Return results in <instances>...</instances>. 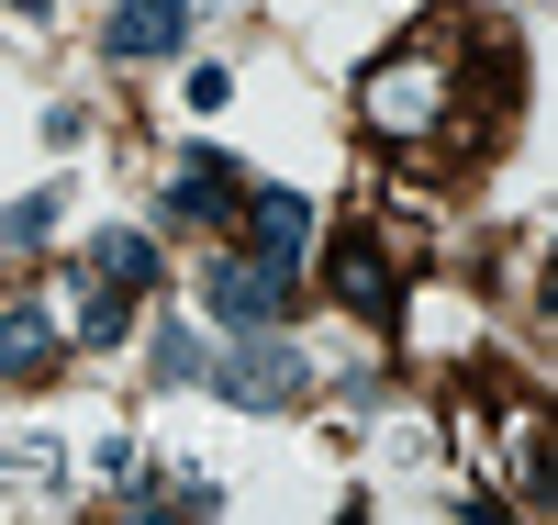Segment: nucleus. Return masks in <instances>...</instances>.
Wrapping results in <instances>:
<instances>
[{"instance_id": "4", "label": "nucleus", "mask_w": 558, "mask_h": 525, "mask_svg": "<svg viewBox=\"0 0 558 525\" xmlns=\"http://www.w3.org/2000/svg\"><path fill=\"white\" fill-rule=\"evenodd\" d=\"M202 380H213V392L235 403V414H291V403L313 392V358H302V347H279L268 324H257V336H246L235 358H213Z\"/></svg>"}, {"instance_id": "12", "label": "nucleus", "mask_w": 558, "mask_h": 525, "mask_svg": "<svg viewBox=\"0 0 558 525\" xmlns=\"http://www.w3.org/2000/svg\"><path fill=\"white\" fill-rule=\"evenodd\" d=\"M202 369H213V347H202L191 324L168 313V324H157V380H168V392H179V380H202Z\"/></svg>"}, {"instance_id": "7", "label": "nucleus", "mask_w": 558, "mask_h": 525, "mask_svg": "<svg viewBox=\"0 0 558 525\" xmlns=\"http://www.w3.org/2000/svg\"><path fill=\"white\" fill-rule=\"evenodd\" d=\"M235 224H246V258H268V269L302 279V247H313V202H302V190H246Z\"/></svg>"}, {"instance_id": "15", "label": "nucleus", "mask_w": 558, "mask_h": 525, "mask_svg": "<svg viewBox=\"0 0 558 525\" xmlns=\"http://www.w3.org/2000/svg\"><path fill=\"white\" fill-rule=\"evenodd\" d=\"M12 12H45V0H12Z\"/></svg>"}, {"instance_id": "9", "label": "nucleus", "mask_w": 558, "mask_h": 525, "mask_svg": "<svg viewBox=\"0 0 558 525\" xmlns=\"http://www.w3.org/2000/svg\"><path fill=\"white\" fill-rule=\"evenodd\" d=\"M0 380H57V324L34 302H0Z\"/></svg>"}, {"instance_id": "13", "label": "nucleus", "mask_w": 558, "mask_h": 525, "mask_svg": "<svg viewBox=\"0 0 558 525\" xmlns=\"http://www.w3.org/2000/svg\"><path fill=\"white\" fill-rule=\"evenodd\" d=\"M0 235H12V247H45V235H57V190H23V202L0 213Z\"/></svg>"}, {"instance_id": "11", "label": "nucleus", "mask_w": 558, "mask_h": 525, "mask_svg": "<svg viewBox=\"0 0 558 525\" xmlns=\"http://www.w3.org/2000/svg\"><path fill=\"white\" fill-rule=\"evenodd\" d=\"M123 324H134V291H112V279L89 269V279H78V336H89V347H112Z\"/></svg>"}, {"instance_id": "3", "label": "nucleus", "mask_w": 558, "mask_h": 525, "mask_svg": "<svg viewBox=\"0 0 558 525\" xmlns=\"http://www.w3.org/2000/svg\"><path fill=\"white\" fill-rule=\"evenodd\" d=\"M324 291H336L357 324H391V313H402V235L347 224V235H336V258H324Z\"/></svg>"}, {"instance_id": "8", "label": "nucleus", "mask_w": 558, "mask_h": 525, "mask_svg": "<svg viewBox=\"0 0 558 525\" xmlns=\"http://www.w3.org/2000/svg\"><path fill=\"white\" fill-rule=\"evenodd\" d=\"M235 202H246V168L235 157H179L168 168V224H235Z\"/></svg>"}, {"instance_id": "1", "label": "nucleus", "mask_w": 558, "mask_h": 525, "mask_svg": "<svg viewBox=\"0 0 558 525\" xmlns=\"http://www.w3.org/2000/svg\"><path fill=\"white\" fill-rule=\"evenodd\" d=\"M357 123L380 134V146H413V157H425L436 134L458 123V23H425V34H402L391 57L357 79Z\"/></svg>"}, {"instance_id": "6", "label": "nucleus", "mask_w": 558, "mask_h": 525, "mask_svg": "<svg viewBox=\"0 0 558 525\" xmlns=\"http://www.w3.org/2000/svg\"><path fill=\"white\" fill-rule=\"evenodd\" d=\"M101 45H112V68H157V57L191 45V0H112Z\"/></svg>"}, {"instance_id": "5", "label": "nucleus", "mask_w": 558, "mask_h": 525, "mask_svg": "<svg viewBox=\"0 0 558 525\" xmlns=\"http://www.w3.org/2000/svg\"><path fill=\"white\" fill-rule=\"evenodd\" d=\"M291 291H302L291 269H268V258H223V269L202 279V313H213V324H235V336H257V324L291 313Z\"/></svg>"}, {"instance_id": "10", "label": "nucleus", "mask_w": 558, "mask_h": 525, "mask_svg": "<svg viewBox=\"0 0 558 525\" xmlns=\"http://www.w3.org/2000/svg\"><path fill=\"white\" fill-rule=\"evenodd\" d=\"M89 269H101L112 291H146V279H157V247H146L134 224H101V235H89Z\"/></svg>"}, {"instance_id": "14", "label": "nucleus", "mask_w": 558, "mask_h": 525, "mask_svg": "<svg viewBox=\"0 0 558 525\" xmlns=\"http://www.w3.org/2000/svg\"><path fill=\"white\" fill-rule=\"evenodd\" d=\"M12 481H68V448H57V437H23V448H12Z\"/></svg>"}, {"instance_id": "2", "label": "nucleus", "mask_w": 558, "mask_h": 525, "mask_svg": "<svg viewBox=\"0 0 558 525\" xmlns=\"http://www.w3.org/2000/svg\"><path fill=\"white\" fill-rule=\"evenodd\" d=\"M458 437H470V458L502 481V503H514V514H547V414H536V392L458 403Z\"/></svg>"}]
</instances>
